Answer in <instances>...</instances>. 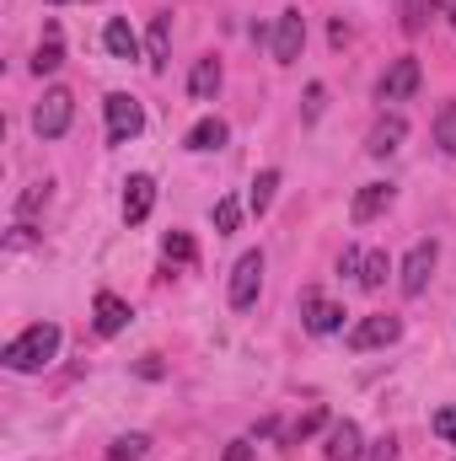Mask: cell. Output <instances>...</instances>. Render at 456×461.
Listing matches in <instances>:
<instances>
[{
	"instance_id": "4",
	"label": "cell",
	"mask_w": 456,
	"mask_h": 461,
	"mask_svg": "<svg viewBox=\"0 0 456 461\" xmlns=\"http://www.w3.org/2000/svg\"><path fill=\"white\" fill-rule=\"evenodd\" d=\"M419 81H424L419 59H414V54H403V59H392V65H387V76L376 81V103H408V97L419 92Z\"/></svg>"
},
{
	"instance_id": "33",
	"label": "cell",
	"mask_w": 456,
	"mask_h": 461,
	"mask_svg": "<svg viewBox=\"0 0 456 461\" xmlns=\"http://www.w3.org/2000/svg\"><path fill=\"white\" fill-rule=\"evenodd\" d=\"M226 461H252V446H247V440H231V446H226Z\"/></svg>"
},
{
	"instance_id": "7",
	"label": "cell",
	"mask_w": 456,
	"mask_h": 461,
	"mask_svg": "<svg viewBox=\"0 0 456 461\" xmlns=\"http://www.w3.org/2000/svg\"><path fill=\"white\" fill-rule=\"evenodd\" d=\"M301 49H306V16H301V5H290V11H279V22H274V59H279V65H296Z\"/></svg>"
},
{
	"instance_id": "10",
	"label": "cell",
	"mask_w": 456,
	"mask_h": 461,
	"mask_svg": "<svg viewBox=\"0 0 456 461\" xmlns=\"http://www.w3.org/2000/svg\"><path fill=\"white\" fill-rule=\"evenodd\" d=\"M392 199H397L392 183H365V188L354 194V204H349V221H354V226H370V221H381V215L392 210Z\"/></svg>"
},
{
	"instance_id": "14",
	"label": "cell",
	"mask_w": 456,
	"mask_h": 461,
	"mask_svg": "<svg viewBox=\"0 0 456 461\" xmlns=\"http://www.w3.org/2000/svg\"><path fill=\"white\" fill-rule=\"evenodd\" d=\"M403 140H408V123H403L397 113H381V118H376V129H370V140H365V150L381 161V156H392Z\"/></svg>"
},
{
	"instance_id": "27",
	"label": "cell",
	"mask_w": 456,
	"mask_h": 461,
	"mask_svg": "<svg viewBox=\"0 0 456 461\" xmlns=\"http://www.w3.org/2000/svg\"><path fill=\"white\" fill-rule=\"evenodd\" d=\"M236 226H242V204H236V199H215V230L231 236Z\"/></svg>"
},
{
	"instance_id": "8",
	"label": "cell",
	"mask_w": 456,
	"mask_h": 461,
	"mask_svg": "<svg viewBox=\"0 0 456 461\" xmlns=\"http://www.w3.org/2000/svg\"><path fill=\"white\" fill-rule=\"evenodd\" d=\"M258 290H263V252H242L231 268V306L247 312L258 301Z\"/></svg>"
},
{
	"instance_id": "20",
	"label": "cell",
	"mask_w": 456,
	"mask_h": 461,
	"mask_svg": "<svg viewBox=\"0 0 456 461\" xmlns=\"http://www.w3.org/2000/svg\"><path fill=\"white\" fill-rule=\"evenodd\" d=\"M226 123H221V118H199V123H194V129H188V150H221V145H226Z\"/></svg>"
},
{
	"instance_id": "23",
	"label": "cell",
	"mask_w": 456,
	"mask_h": 461,
	"mask_svg": "<svg viewBox=\"0 0 456 461\" xmlns=\"http://www.w3.org/2000/svg\"><path fill=\"white\" fill-rule=\"evenodd\" d=\"M161 258L188 268V263L199 258V247H194V236H188V230H167V241H161Z\"/></svg>"
},
{
	"instance_id": "16",
	"label": "cell",
	"mask_w": 456,
	"mask_h": 461,
	"mask_svg": "<svg viewBox=\"0 0 456 461\" xmlns=\"http://www.w3.org/2000/svg\"><path fill=\"white\" fill-rule=\"evenodd\" d=\"M188 92H194V103H215V92H221V59H215V54L194 59V70H188Z\"/></svg>"
},
{
	"instance_id": "2",
	"label": "cell",
	"mask_w": 456,
	"mask_h": 461,
	"mask_svg": "<svg viewBox=\"0 0 456 461\" xmlns=\"http://www.w3.org/2000/svg\"><path fill=\"white\" fill-rule=\"evenodd\" d=\"M70 118H76L70 86H49V92L38 97V108H32V134H38V140H59V134L70 129Z\"/></svg>"
},
{
	"instance_id": "30",
	"label": "cell",
	"mask_w": 456,
	"mask_h": 461,
	"mask_svg": "<svg viewBox=\"0 0 456 461\" xmlns=\"http://www.w3.org/2000/svg\"><path fill=\"white\" fill-rule=\"evenodd\" d=\"M323 103H328V86L312 81V86H306V118H323Z\"/></svg>"
},
{
	"instance_id": "18",
	"label": "cell",
	"mask_w": 456,
	"mask_h": 461,
	"mask_svg": "<svg viewBox=\"0 0 456 461\" xmlns=\"http://www.w3.org/2000/svg\"><path fill=\"white\" fill-rule=\"evenodd\" d=\"M274 194H279V172H274V167H263V172L252 177V194H247V210H252V215H269V204H274Z\"/></svg>"
},
{
	"instance_id": "6",
	"label": "cell",
	"mask_w": 456,
	"mask_h": 461,
	"mask_svg": "<svg viewBox=\"0 0 456 461\" xmlns=\"http://www.w3.org/2000/svg\"><path fill=\"white\" fill-rule=\"evenodd\" d=\"M397 339H403V322L387 317V312H381V317H360V322L349 328V348H354V354H365V348H392Z\"/></svg>"
},
{
	"instance_id": "12",
	"label": "cell",
	"mask_w": 456,
	"mask_h": 461,
	"mask_svg": "<svg viewBox=\"0 0 456 461\" xmlns=\"http://www.w3.org/2000/svg\"><path fill=\"white\" fill-rule=\"evenodd\" d=\"M150 210H156V177L134 172V177L123 183V226H140Z\"/></svg>"
},
{
	"instance_id": "21",
	"label": "cell",
	"mask_w": 456,
	"mask_h": 461,
	"mask_svg": "<svg viewBox=\"0 0 456 461\" xmlns=\"http://www.w3.org/2000/svg\"><path fill=\"white\" fill-rule=\"evenodd\" d=\"M103 43H108L114 59H134V49H140V43H134V27H129L123 16H114V22L103 27Z\"/></svg>"
},
{
	"instance_id": "5",
	"label": "cell",
	"mask_w": 456,
	"mask_h": 461,
	"mask_svg": "<svg viewBox=\"0 0 456 461\" xmlns=\"http://www.w3.org/2000/svg\"><path fill=\"white\" fill-rule=\"evenodd\" d=\"M103 113H108V140H114V145H129V140L145 129V108H140L129 92H108Z\"/></svg>"
},
{
	"instance_id": "25",
	"label": "cell",
	"mask_w": 456,
	"mask_h": 461,
	"mask_svg": "<svg viewBox=\"0 0 456 461\" xmlns=\"http://www.w3.org/2000/svg\"><path fill=\"white\" fill-rule=\"evenodd\" d=\"M145 451H150V435H118L108 446V461H140Z\"/></svg>"
},
{
	"instance_id": "28",
	"label": "cell",
	"mask_w": 456,
	"mask_h": 461,
	"mask_svg": "<svg viewBox=\"0 0 456 461\" xmlns=\"http://www.w3.org/2000/svg\"><path fill=\"white\" fill-rule=\"evenodd\" d=\"M49 204V183H32L27 194H22V204H16V215H32V210H43Z\"/></svg>"
},
{
	"instance_id": "3",
	"label": "cell",
	"mask_w": 456,
	"mask_h": 461,
	"mask_svg": "<svg viewBox=\"0 0 456 461\" xmlns=\"http://www.w3.org/2000/svg\"><path fill=\"white\" fill-rule=\"evenodd\" d=\"M435 263H441V241H414L403 268H397V290L403 295H424L430 279H435Z\"/></svg>"
},
{
	"instance_id": "32",
	"label": "cell",
	"mask_w": 456,
	"mask_h": 461,
	"mask_svg": "<svg viewBox=\"0 0 456 461\" xmlns=\"http://www.w3.org/2000/svg\"><path fill=\"white\" fill-rule=\"evenodd\" d=\"M360 258H365V252H354V247H343V258H339V274H360Z\"/></svg>"
},
{
	"instance_id": "29",
	"label": "cell",
	"mask_w": 456,
	"mask_h": 461,
	"mask_svg": "<svg viewBox=\"0 0 456 461\" xmlns=\"http://www.w3.org/2000/svg\"><path fill=\"white\" fill-rule=\"evenodd\" d=\"M430 429H435V435H441L446 446H456V408H441V413L430 419Z\"/></svg>"
},
{
	"instance_id": "19",
	"label": "cell",
	"mask_w": 456,
	"mask_h": 461,
	"mask_svg": "<svg viewBox=\"0 0 456 461\" xmlns=\"http://www.w3.org/2000/svg\"><path fill=\"white\" fill-rule=\"evenodd\" d=\"M387 274H392V258L376 247V252H365V258H360V274H354V279H360V290H381V285H387Z\"/></svg>"
},
{
	"instance_id": "1",
	"label": "cell",
	"mask_w": 456,
	"mask_h": 461,
	"mask_svg": "<svg viewBox=\"0 0 456 461\" xmlns=\"http://www.w3.org/2000/svg\"><path fill=\"white\" fill-rule=\"evenodd\" d=\"M59 354V322H32L27 333H16L11 344H5V370H16V375H27V370H43L49 359Z\"/></svg>"
},
{
	"instance_id": "26",
	"label": "cell",
	"mask_w": 456,
	"mask_h": 461,
	"mask_svg": "<svg viewBox=\"0 0 456 461\" xmlns=\"http://www.w3.org/2000/svg\"><path fill=\"white\" fill-rule=\"evenodd\" d=\"M323 424H328V413H323V408H312V413H306V419H296V429H290V435H285V440H290V446H301V440H312V435H317V429H323Z\"/></svg>"
},
{
	"instance_id": "15",
	"label": "cell",
	"mask_w": 456,
	"mask_h": 461,
	"mask_svg": "<svg viewBox=\"0 0 456 461\" xmlns=\"http://www.w3.org/2000/svg\"><path fill=\"white\" fill-rule=\"evenodd\" d=\"M172 59V16H150V32H145V65L161 76Z\"/></svg>"
},
{
	"instance_id": "11",
	"label": "cell",
	"mask_w": 456,
	"mask_h": 461,
	"mask_svg": "<svg viewBox=\"0 0 456 461\" xmlns=\"http://www.w3.org/2000/svg\"><path fill=\"white\" fill-rule=\"evenodd\" d=\"M129 301L123 295H114V290H97V301H92V328L103 333V339H114V333H123L129 328Z\"/></svg>"
},
{
	"instance_id": "22",
	"label": "cell",
	"mask_w": 456,
	"mask_h": 461,
	"mask_svg": "<svg viewBox=\"0 0 456 461\" xmlns=\"http://www.w3.org/2000/svg\"><path fill=\"white\" fill-rule=\"evenodd\" d=\"M430 11H435V0H397V16H403V32H408V38H419V32L430 27Z\"/></svg>"
},
{
	"instance_id": "35",
	"label": "cell",
	"mask_w": 456,
	"mask_h": 461,
	"mask_svg": "<svg viewBox=\"0 0 456 461\" xmlns=\"http://www.w3.org/2000/svg\"><path fill=\"white\" fill-rule=\"evenodd\" d=\"M43 5H65V0H43Z\"/></svg>"
},
{
	"instance_id": "17",
	"label": "cell",
	"mask_w": 456,
	"mask_h": 461,
	"mask_svg": "<svg viewBox=\"0 0 456 461\" xmlns=\"http://www.w3.org/2000/svg\"><path fill=\"white\" fill-rule=\"evenodd\" d=\"M59 65H65V43H59V27L49 22V27H43V43H38V54H32V70H38V76H54Z\"/></svg>"
},
{
	"instance_id": "13",
	"label": "cell",
	"mask_w": 456,
	"mask_h": 461,
	"mask_svg": "<svg viewBox=\"0 0 456 461\" xmlns=\"http://www.w3.org/2000/svg\"><path fill=\"white\" fill-rule=\"evenodd\" d=\"M328 461H360L365 456V435H360V424L354 419H339L333 429H328Z\"/></svg>"
},
{
	"instance_id": "34",
	"label": "cell",
	"mask_w": 456,
	"mask_h": 461,
	"mask_svg": "<svg viewBox=\"0 0 456 461\" xmlns=\"http://www.w3.org/2000/svg\"><path fill=\"white\" fill-rule=\"evenodd\" d=\"M441 5H446V16H451V27H456V0H441Z\"/></svg>"
},
{
	"instance_id": "9",
	"label": "cell",
	"mask_w": 456,
	"mask_h": 461,
	"mask_svg": "<svg viewBox=\"0 0 456 461\" xmlns=\"http://www.w3.org/2000/svg\"><path fill=\"white\" fill-rule=\"evenodd\" d=\"M301 328L317 333V339L339 333L343 328V306L339 301H328V295H317V290H306V295H301Z\"/></svg>"
},
{
	"instance_id": "24",
	"label": "cell",
	"mask_w": 456,
	"mask_h": 461,
	"mask_svg": "<svg viewBox=\"0 0 456 461\" xmlns=\"http://www.w3.org/2000/svg\"><path fill=\"white\" fill-rule=\"evenodd\" d=\"M435 145H441L446 156H456V97H446L441 113H435Z\"/></svg>"
},
{
	"instance_id": "31",
	"label": "cell",
	"mask_w": 456,
	"mask_h": 461,
	"mask_svg": "<svg viewBox=\"0 0 456 461\" xmlns=\"http://www.w3.org/2000/svg\"><path fill=\"white\" fill-rule=\"evenodd\" d=\"M370 461H397V440H392V435H381V440L370 446Z\"/></svg>"
}]
</instances>
